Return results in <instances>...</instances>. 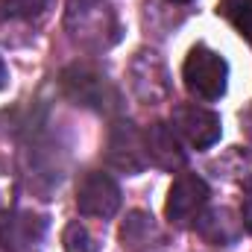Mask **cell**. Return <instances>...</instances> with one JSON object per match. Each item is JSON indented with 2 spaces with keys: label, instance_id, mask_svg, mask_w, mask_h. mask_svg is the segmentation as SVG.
I'll return each instance as SVG.
<instances>
[{
  "label": "cell",
  "instance_id": "obj_14",
  "mask_svg": "<svg viewBox=\"0 0 252 252\" xmlns=\"http://www.w3.org/2000/svg\"><path fill=\"white\" fill-rule=\"evenodd\" d=\"M47 0H0V21H30L44 12Z\"/></svg>",
  "mask_w": 252,
  "mask_h": 252
},
{
  "label": "cell",
  "instance_id": "obj_5",
  "mask_svg": "<svg viewBox=\"0 0 252 252\" xmlns=\"http://www.w3.org/2000/svg\"><path fill=\"white\" fill-rule=\"evenodd\" d=\"M173 132L193 150H208L220 141L223 124L211 109H202L196 103H179L173 109Z\"/></svg>",
  "mask_w": 252,
  "mask_h": 252
},
{
  "label": "cell",
  "instance_id": "obj_6",
  "mask_svg": "<svg viewBox=\"0 0 252 252\" xmlns=\"http://www.w3.org/2000/svg\"><path fill=\"white\" fill-rule=\"evenodd\" d=\"M47 220L30 211H15L0 217V250L3 252H35L44 241Z\"/></svg>",
  "mask_w": 252,
  "mask_h": 252
},
{
  "label": "cell",
  "instance_id": "obj_9",
  "mask_svg": "<svg viewBox=\"0 0 252 252\" xmlns=\"http://www.w3.org/2000/svg\"><path fill=\"white\" fill-rule=\"evenodd\" d=\"M121 241L126 252H164V232L147 211H129L121 226Z\"/></svg>",
  "mask_w": 252,
  "mask_h": 252
},
{
  "label": "cell",
  "instance_id": "obj_13",
  "mask_svg": "<svg viewBox=\"0 0 252 252\" xmlns=\"http://www.w3.org/2000/svg\"><path fill=\"white\" fill-rule=\"evenodd\" d=\"M62 247H64V252H100L97 241H94V235H91L88 226L79 223V220H70V223L64 226Z\"/></svg>",
  "mask_w": 252,
  "mask_h": 252
},
{
  "label": "cell",
  "instance_id": "obj_4",
  "mask_svg": "<svg viewBox=\"0 0 252 252\" xmlns=\"http://www.w3.org/2000/svg\"><path fill=\"white\" fill-rule=\"evenodd\" d=\"M76 208L85 217L109 220L121 208V188L103 170H88L76 185Z\"/></svg>",
  "mask_w": 252,
  "mask_h": 252
},
{
  "label": "cell",
  "instance_id": "obj_8",
  "mask_svg": "<svg viewBox=\"0 0 252 252\" xmlns=\"http://www.w3.org/2000/svg\"><path fill=\"white\" fill-rule=\"evenodd\" d=\"M109 164L124 173H141L150 164L144 132H138L132 124H115L109 135Z\"/></svg>",
  "mask_w": 252,
  "mask_h": 252
},
{
  "label": "cell",
  "instance_id": "obj_3",
  "mask_svg": "<svg viewBox=\"0 0 252 252\" xmlns=\"http://www.w3.org/2000/svg\"><path fill=\"white\" fill-rule=\"evenodd\" d=\"M208 196L211 190L205 185L202 176L196 173H182L170 190H167V205H164V214L173 226H193L196 217L205 211L208 205Z\"/></svg>",
  "mask_w": 252,
  "mask_h": 252
},
{
  "label": "cell",
  "instance_id": "obj_1",
  "mask_svg": "<svg viewBox=\"0 0 252 252\" xmlns=\"http://www.w3.org/2000/svg\"><path fill=\"white\" fill-rule=\"evenodd\" d=\"M64 30L82 50L100 53L121 38V21L109 0H67Z\"/></svg>",
  "mask_w": 252,
  "mask_h": 252
},
{
  "label": "cell",
  "instance_id": "obj_15",
  "mask_svg": "<svg viewBox=\"0 0 252 252\" xmlns=\"http://www.w3.org/2000/svg\"><path fill=\"white\" fill-rule=\"evenodd\" d=\"M241 220H244V226L252 232V193L247 196V202H244V211H241Z\"/></svg>",
  "mask_w": 252,
  "mask_h": 252
},
{
  "label": "cell",
  "instance_id": "obj_11",
  "mask_svg": "<svg viewBox=\"0 0 252 252\" xmlns=\"http://www.w3.org/2000/svg\"><path fill=\"white\" fill-rule=\"evenodd\" d=\"M193 226H196L199 238L208 241V244H214V247H229V244H235V241L241 238V232H244V220H238V214L229 211V208L202 211Z\"/></svg>",
  "mask_w": 252,
  "mask_h": 252
},
{
  "label": "cell",
  "instance_id": "obj_10",
  "mask_svg": "<svg viewBox=\"0 0 252 252\" xmlns=\"http://www.w3.org/2000/svg\"><path fill=\"white\" fill-rule=\"evenodd\" d=\"M144 144H147V156L150 161H156L164 170H179L185 164V153L179 147V138L170 124H153L144 132Z\"/></svg>",
  "mask_w": 252,
  "mask_h": 252
},
{
  "label": "cell",
  "instance_id": "obj_7",
  "mask_svg": "<svg viewBox=\"0 0 252 252\" xmlns=\"http://www.w3.org/2000/svg\"><path fill=\"white\" fill-rule=\"evenodd\" d=\"M62 85L64 91L82 106H94V109H109V103L118 106L115 88L106 82V76H100L91 67H79V64L67 67L62 73Z\"/></svg>",
  "mask_w": 252,
  "mask_h": 252
},
{
  "label": "cell",
  "instance_id": "obj_12",
  "mask_svg": "<svg viewBox=\"0 0 252 252\" xmlns=\"http://www.w3.org/2000/svg\"><path fill=\"white\" fill-rule=\"evenodd\" d=\"M217 12L235 27V32L252 47V0H223Z\"/></svg>",
  "mask_w": 252,
  "mask_h": 252
},
{
  "label": "cell",
  "instance_id": "obj_16",
  "mask_svg": "<svg viewBox=\"0 0 252 252\" xmlns=\"http://www.w3.org/2000/svg\"><path fill=\"white\" fill-rule=\"evenodd\" d=\"M241 126H244V132L252 138V103L244 109V112H241Z\"/></svg>",
  "mask_w": 252,
  "mask_h": 252
},
{
  "label": "cell",
  "instance_id": "obj_17",
  "mask_svg": "<svg viewBox=\"0 0 252 252\" xmlns=\"http://www.w3.org/2000/svg\"><path fill=\"white\" fill-rule=\"evenodd\" d=\"M6 85H9V67H6V62L0 59V91H3Z\"/></svg>",
  "mask_w": 252,
  "mask_h": 252
},
{
  "label": "cell",
  "instance_id": "obj_18",
  "mask_svg": "<svg viewBox=\"0 0 252 252\" xmlns=\"http://www.w3.org/2000/svg\"><path fill=\"white\" fill-rule=\"evenodd\" d=\"M170 3H190V0H170Z\"/></svg>",
  "mask_w": 252,
  "mask_h": 252
},
{
  "label": "cell",
  "instance_id": "obj_2",
  "mask_svg": "<svg viewBox=\"0 0 252 252\" xmlns=\"http://www.w3.org/2000/svg\"><path fill=\"white\" fill-rule=\"evenodd\" d=\"M182 79H185V88L196 100L214 103L229 88V64L217 50L196 44V47H190L188 59L182 64Z\"/></svg>",
  "mask_w": 252,
  "mask_h": 252
}]
</instances>
